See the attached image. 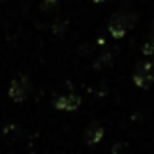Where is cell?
Segmentation results:
<instances>
[{
	"label": "cell",
	"instance_id": "6da1fadb",
	"mask_svg": "<svg viewBox=\"0 0 154 154\" xmlns=\"http://www.w3.org/2000/svg\"><path fill=\"white\" fill-rule=\"evenodd\" d=\"M136 22V17L131 15V13H116L112 22H111V33L112 36H123L131 26H134Z\"/></svg>",
	"mask_w": 154,
	"mask_h": 154
},
{
	"label": "cell",
	"instance_id": "7a4b0ae2",
	"mask_svg": "<svg viewBox=\"0 0 154 154\" xmlns=\"http://www.w3.org/2000/svg\"><path fill=\"white\" fill-rule=\"evenodd\" d=\"M154 80V62H145L141 65H138L136 72H134V82L140 87H147L150 85V82Z\"/></svg>",
	"mask_w": 154,
	"mask_h": 154
},
{
	"label": "cell",
	"instance_id": "3957f363",
	"mask_svg": "<svg viewBox=\"0 0 154 154\" xmlns=\"http://www.w3.org/2000/svg\"><path fill=\"white\" fill-rule=\"evenodd\" d=\"M152 40H154V31H152Z\"/></svg>",
	"mask_w": 154,
	"mask_h": 154
},
{
	"label": "cell",
	"instance_id": "277c9868",
	"mask_svg": "<svg viewBox=\"0 0 154 154\" xmlns=\"http://www.w3.org/2000/svg\"><path fill=\"white\" fill-rule=\"evenodd\" d=\"M96 2H103V0H96Z\"/></svg>",
	"mask_w": 154,
	"mask_h": 154
}]
</instances>
